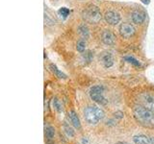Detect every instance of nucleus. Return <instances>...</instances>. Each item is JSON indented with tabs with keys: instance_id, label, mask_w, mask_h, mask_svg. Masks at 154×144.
I'll use <instances>...</instances> for the list:
<instances>
[{
	"instance_id": "6ab92c4d",
	"label": "nucleus",
	"mask_w": 154,
	"mask_h": 144,
	"mask_svg": "<svg viewBox=\"0 0 154 144\" xmlns=\"http://www.w3.org/2000/svg\"><path fill=\"white\" fill-rule=\"evenodd\" d=\"M64 130H65V133L67 134L69 138H72L73 135H74V131L72 130V128H71L68 124H64Z\"/></svg>"
},
{
	"instance_id": "dca6fc26",
	"label": "nucleus",
	"mask_w": 154,
	"mask_h": 144,
	"mask_svg": "<svg viewBox=\"0 0 154 144\" xmlns=\"http://www.w3.org/2000/svg\"><path fill=\"white\" fill-rule=\"evenodd\" d=\"M124 60H125L126 62H128L129 63L133 64V66H142L141 63L133 57H124Z\"/></svg>"
},
{
	"instance_id": "20e7f679",
	"label": "nucleus",
	"mask_w": 154,
	"mask_h": 144,
	"mask_svg": "<svg viewBox=\"0 0 154 144\" xmlns=\"http://www.w3.org/2000/svg\"><path fill=\"white\" fill-rule=\"evenodd\" d=\"M103 91L104 88L102 86H94L90 89V97L95 103L104 106L108 103V100L103 96Z\"/></svg>"
},
{
	"instance_id": "f3484780",
	"label": "nucleus",
	"mask_w": 154,
	"mask_h": 144,
	"mask_svg": "<svg viewBox=\"0 0 154 144\" xmlns=\"http://www.w3.org/2000/svg\"><path fill=\"white\" fill-rule=\"evenodd\" d=\"M58 14H59L62 19H67L69 14V10L68 8H65V7H63V8H61L58 11Z\"/></svg>"
},
{
	"instance_id": "a211bd4d",
	"label": "nucleus",
	"mask_w": 154,
	"mask_h": 144,
	"mask_svg": "<svg viewBox=\"0 0 154 144\" xmlns=\"http://www.w3.org/2000/svg\"><path fill=\"white\" fill-rule=\"evenodd\" d=\"M76 49H77V51H78V52H83V51H85V49H86V41H83V39H81V41H79L78 42H77Z\"/></svg>"
},
{
	"instance_id": "1a4fd4ad",
	"label": "nucleus",
	"mask_w": 154,
	"mask_h": 144,
	"mask_svg": "<svg viewBox=\"0 0 154 144\" xmlns=\"http://www.w3.org/2000/svg\"><path fill=\"white\" fill-rule=\"evenodd\" d=\"M100 62L104 66V67H106V68H110L111 66H113L114 59H113L112 54L109 53V52L102 53L101 56H100Z\"/></svg>"
},
{
	"instance_id": "aec40b11",
	"label": "nucleus",
	"mask_w": 154,
	"mask_h": 144,
	"mask_svg": "<svg viewBox=\"0 0 154 144\" xmlns=\"http://www.w3.org/2000/svg\"><path fill=\"white\" fill-rule=\"evenodd\" d=\"M53 107L55 108V110L57 111H62V105H61L60 101L57 98H54V100H53Z\"/></svg>"
},
{
	"instance_id": "f03ea898",
	"label": "nucleus",
	"mask_w": 154,
	"mask_h": 144,
	"mask_svg": "<svg viewBox=\"0 0 154 144\" xmlns=\"http://www.w3.org/2000/svg\"><path fill=\"white\" fill-rule=\"evenodd\" d=\"M84 115H85V120L89 124L95 125L97 124L100 120H102L105 116L104 111L102 110L100 108L91 106L85 109L84 111Z\"/></svg>"
},
{
	"instance_id": "f8f14e48",
	"label": "nucleus",
	"mask_w": 154,
	"mask_h": 144,
	"mask_svg": "<svg viewBox=\"0 0 154 144\" xmlns=\"http://www.w3.org/2000/svg\"><path fill=\"white\" fill-rule=\"evenodd\" d=\"M68 117L69 119H71V122L72 123V125L74 126L76 129H80L81 128V123H80V120L78 116H77V114L75 113L74 110H71L68 113Z\"/></svg>"
},
{
	"instance_id": "9d476101",
	"label": "nucleus",
	"mask_w": 154,
	"mask_h": 144,
	"mask_svg": "<svg viewBox=\"0 0 154 144\" xmlns=\"http://www.w3.org/2000/svg\"><path fill=\"white\" fill-rule=\"evenodd\" d=\"M133 141L135 144H154V138L145 135H139L134 136Z\"/></svg>"
},
{
	"instance_id": "412c9836",
	"label": "nucleus",
	"mask_w": 154,
	"mask_h": 144,
	"mask_svg": "<svg viewBox=\"0 0 154 144\" xmlns=\"http://www.w3.org/2000/svg\"><path fill=\"white\" fill-rule=\"evenodd\" d=\"M141 1L144 3V4H149L150 0H141Z\"/></svg>"
},
{
	"instance_id": "2eb2a0df",
	"label": "nucleus",
	"mask_w": 154,
	"mask_h": 144,
	"mask_svg": "<svg viewBox=\"0 0 154 144\" xmlns=\"http://www.w3.org/2000/svg\"><path fill=\"white\" fill-rule=\"evenodd\" d=\"M55 135V129L52 126H47L45 127V136L48 139H52Z\"/></svg>"
},
{
	"instance_id": "423d86ee",
	"label": "nucleus",
	"mask_w": 154,
	"mask_h": 144,
	"mask_svg": "<svg viewBox=\"0 0 154 144\" xmlns=\"http://www.w3.org/2000/svg\"><path fill=\"white\" fill-rule=\"evenodd\" d=\"M135 30L134 26L130 23H127V22H123L120 24L119 26V33L122 35V37H123L124 38H131L132 36L135 34Z\"/></svg>"
},
{
	"instance_id": "0eeeda50",
	"label": "nucleus",
	"mask_w": 154,
	"mask_h": 144,
	"mask_svg": "<svg viewBox=\"0 0 154 144\" xmlns=\"http://www.w3.org/2000/svg\"><path fill=\"white\" fill-rule=\"evenodd\" d=\"M104 19L106 20V22L109 23L110 25H117L120 21V16L117 12L108 11L104 14Z\"/></svg>"
},
{
	"instance_id": "ddd939ff",
	"label": "nucleus",
	"mask_w": 154,
	"mask_h": 144,
	"mask_svg": "<svg viewBox=\"0 0 154 144\" xmlns=\"http://www.w3.org/2000/svg\"><path fill=\"white\" fill-rule=\"evenodd\" d=\"M49 67H50L51 71L53 72L54 75H55V76H56V77H58L59 79H65V78H67V75L64 74L63 72L60 71L59 69H58L57 66H55V64H50Z\"/></svg>"
},
{
	"instance_id": "9b49d317",
	"label": "nucleus",
	"mask_w": 154,
	"mask_h": 144,
	"mask_svg": "<svg viewBox=\"0 0 154 144\" xmlns=\"http://www.w3.org/2000/svg\"><path fill=\"white\" fill-rule=\"evenodd\" d=\"M131 19L135 24H142L144 23V21L145 19V14L138 12V11H135V12L131 14Z\"/></svg>"
},
{
	"instance_id": "4be33fe9",
	"label": "nucleus",
	"mask_w": 154,
	"mask_h": 144,
	"mask_svg": "<svg viewBox=\"0 0 154 144\" xmlns=\"http://www.w3.org/2000/svg\"><path fill=\"white\" fill-rule=\"evenodd\" d=\"M116 144H127V143H124V142H118V143H116Z\"/></svg>"
},
{
	"instance_id": "7ed1b4c3",
	"label": "nucleus",
	"mask_w": 154,
	"mask_h": 144,
	"mask_svg": "<svg viewBox=\"0 0 154 144\" xmlns=\"http://www.w3.org/2000/svg\"><path fill=\"white\" fill-rule=\"evenodd\" d=\"M83 19L89 23H98L101 19V13L98 7L89 5L83 12Z\"/></svg>"
},
{
	"instance_id": "6e6552de",
	"label": "nucleus",
	"mask_w": 154,
	"mask_h": 144,
	"mask_svg": "<svg viewBox=\"0 0 154 144\" xmlns=\"http://www.w3.org/2000/svg\"><path fill=\"white\" fill-rule=\"evenodd\" d=\"M101 39L104 44L106 45H113L115 43V36L110 30H104L101 34Z\"/></svg>"
},
{
	"instance_id": "4468645a",
	"label": "nucleus",
	"mask_w": 154,
	"mask_h": 144,
	"mask_svg": "<svg viewBox=\"0 0 154 144\" xmlns=\"http://www.w3.org/2000/svg\"><path fill=\"white\" fill-rule=\"evenodd\" d=\"M78 31H79V34L81 35L83 38H89V29H88V27L85 24L80 25L78 28Z\"/></svg>"
},
{
	"instance_id": "f257e3e1",
	"label": "nucleus",
	"mask_w": 154,
	"mask_h": 144,
	"mask_svg": "<svg viewBox=\"0 0 154 144\" xmlns=\"http://www.w3.org/2000/svg\"><path fill=\"white\" fill-rule=\"evenodd\" d=\"M133 113L135 118L145 126H154V111L148 110L142 105H136L134 107Z\"/></svg>"
},
{
	"instance_id": "39448f33",
	"label": "nucleus",
	"mask_w": 154,
	"mask_h": 144,
	"mask_svg": "<svg viewBox=\"0 0 154 144\" xmlns=\"http://www.w3.org/2000/svg\"><path fill=\"white\" fill-rule=\"evenodd\" d=\"M140 105L146 108L149 110L154 111V93L150 91L142 92L139 95Z\"/></svg>"
}]
</instances>
